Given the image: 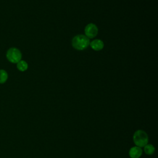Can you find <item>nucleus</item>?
Segmentation results:
<instances>
[{
    "mask_svg": "<svg viewBox=\"0 0 158 158\" xmlns=\"http://www.w3.org/2000/svg\"><path fill=\"white\" fill-rule=\"evenodd\" d=\"M144 151L147 155H152L154 153L155 148L151 144H147L144 146Z\"/></svg>",
    "mask_w": 158,
    "mask_h": 158,
    "instance_id": "obj_8",
    "label": "nucleus"
},
{
    "mask_svg": "<svg viewBox=\"0 0 158 158\" xmlns=\"http://www.w3.org/2000/svg\"><path fill=\"white\" fill-rule=\"evenodd\" d=\"M89 45L91 48L94 49V51H100L103 49L104 48V42L99 39H96L90 42Z\"/></svg>",
    "mask_w": 158,
    "mask_h": 158,
    "instance_id": "obj_6",
    "label": "nucleus"
},
{
    "mask_svg": "<svg viewBox=\"0 0 158 158\" xmlns=\"http://www.w3.org/2000/svg\"><path fill=\"white\" fill-rule=\"evenodd\" d=\"M6 58L10 62L17 64L22 59V53L19 49L10 48L6 52Z\"/></svg>",
    "mask_w": 158,
    "mask_h": 158,
    "instance_id": "obj_3",
    "label": "nucleus"
},
{
    "mask_svg": "<svg viewBox=\"0 0 158 158\" xmlns=\"http://www.w3.org/2000/svg\"><path fill=\"white\" fill-rule=\"evenodd\" d=\"M8 78V74L5 70L0 69V83H4Z\"/></svg>",
    "mask_w": 158,
    "mask_h": 158,
    "instance_id": "obj_9",
    "label": "nucleus"
},
{
    "mask_svg": "<svg viewBox=\"0 0 158 158\" xmlns=\"http://www.w3.org/2000/svg\"><path fill=\"white\" fill-rule=\"evenodd\" d=\"M17 68L20 72H24L28 69V64L23 60H20L17 63Z\"/></svg>",
    "mask_w": 158,
    "mask_h": 158,
    "instance_id": "obj_7",
    "label": "nucleus"
},
{
    "mask_svg": "<svg viewBox=\"0 0 158 158\" xmlns=\"http://www.w3.org/2000/svg\"><path fill=\"white\" fill-rule=\"evenodd\" d=\"M133 140L136 146L143 147L148 143V136L144 131L138 130L133 134Z\"/></svg>",
    "mask_w": 158,
    "mask_h": 158,
    "instance_id": "obj_2",
    "label": "nucleus"
},
{
    "mask_svg": "<svg viewBox=\"0 0 158 158\" xmlns=\"http://www.w3.org/2000/svg\"><path fill=\"white\" fill-rule=\"evenodd\" d=\"M89 39L83 35H78L74 36L72 41V45L77 50H84L89 45Z\"/></svg>",
    "mask_w": 158,
    "mask_h": 158,
    "instance_id": "obj_1",
    "label": "nucleus"
},
{
    "mask_svg": "<svg viewBox=\"0 0 158 158\" xmlns=\"http://www.w3.org/2000/svg\"><path fill=\"white\" fill-rule=\"evenodd\" d=\"M143 150L140 147L133 146L129 150L128 154L131 158H139L142 155Z\"/></svg>",
    "mask_w": 158,
    "mask_h": 158,
    "instance_id": "obj_5",
    "label": "nucleus"
},
{
    "mask_svg": "<svg viewBox=\"0 0 158 158\" xmlns=\"http://www.w3.org/2000/svg\"><path fill=\"white\" fill-rule=\"evenodd\" d=\"M98 33V28L97 26L94 23H89L88 24L85 28V36L89 38H94Z\"/></svg>",
    "mask_w": 158,
    "mask_h": 158,
    "instance_id": "obj_4",
    "label": "nucleus"
}]
</instances>
